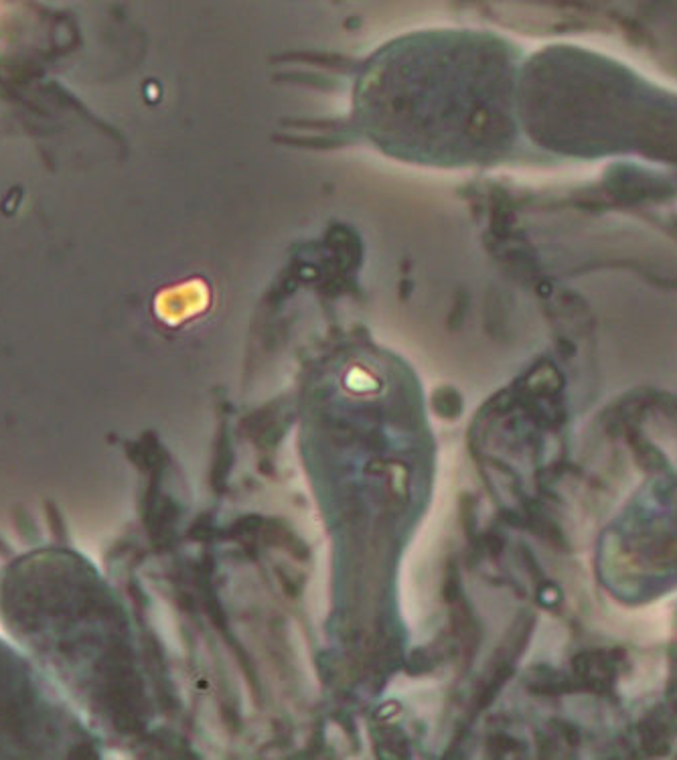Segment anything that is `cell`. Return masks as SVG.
<instances>
[{"label":"cell","instance_id":"obj_1","mask_svg":"<svg viewBox=\"0 0 677 760\" xmlns=\"http://www.w3.org/2000/svg\"><path fill=\"white\" fill-rule=\"evenodd\" d=\"M355 116L386 155L432 167L485 163L505 132L499 57L469 33L418 35L375 57Z\"/></svg>","mask_w":677,"mask_h":760},{"label":"cell","instance_id":"obj_2","mask_svg":"<svg viewBox=\"0 0 677 760\" xmlns=\"http://www.w3.org/2000/svg\"><path fill=\"white\" fill-rule=\"evenodd\" d=\"M110 604L96 570L71 550H37L0 580V623L65 698L106 716Z\"/></svg>","mask_w":677,"mask_h":760},{"label":"cell","instance_id":"obj_3","mask_svg":"<svg viewBox=\"0 0 677 760\" xmlns=\"http://www.w3.org/2000/svg\"><path fill=\"white\" fill-rule=\"evenodd\" d=\"M94 738L47 673L0 637V758H88Z\"/></svg>","mask_w":677,"mask_h":760}]
</instances>
